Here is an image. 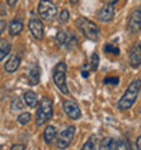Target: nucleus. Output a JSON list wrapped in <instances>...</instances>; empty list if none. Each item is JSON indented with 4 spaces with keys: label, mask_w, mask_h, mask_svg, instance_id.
I'll return each mask as SVG.
<instances>
[{
    "label": "nucleus",
    "mask_w": 141,
    "mask_h": 150,
    "mask_svg": "<svg viewBox=\"0 0 141 150\" xmlns=\"http://www.w3.org/2000/svg\"><path fill=\"white\" fill-rule=\"evenodd\" d=\"M140 83H141L140 79H136L129 85V87L126 89L124 96L118 101V109L119 111H126L136 103V100L138 97V91H140Z\"/></svg>",
    "instance_id": "obj_1"
},
{
    "label": "nucleus",
    "mask_w": 141,
    "mask_h": 150,
    "mask_svg": "<svg viewBox=\"0 0 141 150\" xmlns=\"http://www.w3.org/2000/svg\"><path fill=\"white\" fill-rule=\"evenodd\" d=\"M76 26H77L79 30L84 34V37H87V38L91 40V41H98L99 28L92 21L82 16V18H77V19H76Z\"/></svg>",
    "instance_id": "obj_2"
},
{
    "label": "nucleus",
    "mask_w": 141,
    "mask_h": 150,
    "mask_svg": "<svg viewBox=\"0 0 141 150\" xmlns=\"http://www.w3.org/2000/svg\"><path fill=\"white\" fill-rule=\"evenodd\" d=\"M52 115H53V103H52L50 98L43 97L39 101L38 111H37V115H35V123H37V126H42L47 120H50Z\"/></svg>",
    "instance_id": "obj_3"
},
{
    "label": "nucleus",
    "mask_w": 141,
    "mask_h": 150,
    "mask_svg": "<svg viewBox=\"0 0 141 150\" xmlns=\"http://www.w3.org/2000/svg\"><path fill=\"white\" fill-rule=\"evenodd\" d=\"M65 72H67V64L65 63H57L53 68V82L57 87H59V90L64 94H68L69 90H68L67 87V81H65Z\"/></svg>",
    "instance_id": "obj_4"
},
{
    "label": "nucleus",
    "mask_w": 141,
    "mask_h": 150,
    "mask_svg": "<svg viewBox=\"0 0 141 150\" xmlns=\"http://www.w3.org/2000/svg\"><path fill=\"white\" fill-rule=\"evenodd\" d=\"M38 14L45 21H53L57 15V7L50 0H41L38 4Z\"/></svg>",
    "instance_id": "obj_5"
},
{
    "label": "nucleus",
    "mask_w": 141,
    "mask_h": 150,
    "mask_svg": "<svg viewBox=\"0 0 141 150\" xmlns=\"http://www.w3.org/2000/svg\"><path fill=\"white\" fill-rule=\"evenodd\" d=\"M75 131H76V128L73 126H70L60 132V135L57 137V147L59 149H67L69 146L75 138Z\"/></svg>",
    "instance_id": "obj_6"
},
{
    "label": "nucleus",
    "mask_w": 141,
    "mask_h": 150,
    "mask_svg": "<svg viewBox=\"0 0 141 150\" xmlns=\"http://www.w3.org/2000/svg\"><path fill=\"white\" fill-rule=\"evenodd\" d=\"M63 108H64V112L67 113L68 117L73 119V120H77V119H80V116H82V111H80L77 103L72 98L65 100L63 103Z\"/></svg>",
    "instance_id": "obj_7"
},
{
    "label": "nucleus",
    "mask_w": 141,
    "mask_h": 150,
    "mask_svg": "<svg viewBox=\"0 0 141 150\" xmlns=\"http://www.w3.org/2000/svg\"><path fill=\"white\" fill-rule=\"evenodd\" d=\"M29 30L33 34V37L37 40H42L43 38V25L42 22L37 18H33L29 22Z\"/></svg>",
    "instance_id": "obj_8"
},
{
    "label": "nucleus",
    "mask_w": 141,
    "mask_h": 150,
    "mask_svg": "<svg viewBox=\"0 0 141 150\" xmlns=\"http://www.w3.org/2000/svg\"><path fill=\"white\" fill-rule=\"evenodd\" d=\"M115 15V8L113 4H106L105 7H102L98 12V19L102 22H110Z\"/></svg>",
    "instance_id": "obj_9"
},
{
    "label": "nucleus",
    "mask_w": 141,
    "mask_h": 150,
    "mask_svg": "<svg viewBox=\"0 0 141 150\" xmlns=\"http://www.w3.org/2000/svg\"><path fill=\"white\" fill-rule=\"evenodd\" d=\"M140 22H141V12L140 10L133 11L132 16L129 19V30L130 33H138L140 30Z\"/></svg>",
    "instance_id": "obj_10"
},
{
    "label": "nucleus",
    "mask_w": 141,
    "mask_h": 150,
    "mask_svg": "<svg viewBox=\"0 0 141 150\" xmlns=\"http://www.w3.org/2000/svg\"><path fill=\"white\" fill-rule=\"evenodd\" d=\"M129 60H130V66L133 68L140 67V63H141V47H140V44L134 45V48L132 49V52H130Z\"/></svg>",
    "instance_id": "obj_11"
},
{
    "label": "nucleus",
    "mask_w": 141,
    "mask_h": 150,
    "mask_svg": "<svg viewBox=\"0 0 141 150\" xmlns=\"http://www.w3.org/2000/svg\"><path fill=\"white\" fill-rule=\"evenodd\" d=\"M20 66V57L19 56H11L10 59H8V62L6 63V66H4V70L7 72H15L18 68H19Z\"/></svg>",
    "instance_id": "obj_12"
},
{
    "label": "nucleus",
    "mask_w": 141,
    "mask_h": 150,
    "mask_svg": "<svg viewBox=\"0 0 141 150\" xmlns=\"http://www.w3.org/2000/svg\"><path fill=\"white\" fill-rule=\"evenodd\" d=\"M23 98H24V104H26L27 107H30V108L37 107V104H38V97H37V94H35L34 91H31V90L26 91L24 96H23Z\"/></svg>",
    "instance_id": "obj_13"
},
{
    "label": "nucleus",
    "mask_w": 141,
    "mask_h": 150,
    "mask_svg": "<svg viewBox=\"0 0 141 150\" xmlns=\"http://www.w3.org/2000/svg\"><path fill=\"white\" fill-rule=\"evenodd\" d=\"M23 30V23L19 19H14L10 23V34L11 36H18L20 32Z\"/></svg>",
    "instance_id": "obj_14"
},
{
    "label": "nucleus",
    "mask_w": 141,
    "mask_h": 150,
    "mask_svg": "<svg viewBox=\"0 0 141 150\" xmlns=\"http://www.w3.org/2000/svg\"><path fill=\"white\" fill-rule=\"evenodd\" d=\"M27 78H29V83H30V85H37V83L39 82V68L37 67V66L30 68Z\"/></svg>",
    "instance_id": "obj_15"
},
{
    "label": "nucleus",
    "mask_w": 141,
    "mask_h": 150,
    "mask_svg": "<svg viewBox=\"0 0 141 150\" xmlns=\"http://www.w3.org/2000/svg\"><path fill=\"white\" fill-rule=\"evenodd\" d=\"M56 135H57V131H56V128L53 126H49L46 127V130H45V132H43V138H45V142L49 145V143H52L53 141H54Z\"/></svg>",
    "instance_id": "obj_16"
},
{
    "label": "nucleus",
    "mask_w": 141,
    "mask_h": 150,
    "mask_svg": "<svg viewBox=\"0 0 141 150\" xmlns=\"http://www.w3.org/2000/svg\"><path fill=\"white\" fill-rule=\"evenodd\" d=\"M10 51H11V44L6 40H1L0 41V62L10 53Z\"/></svg>",
    "instance_id": "obj_17"
},
{
    "label": "nucleus",
    "mask_w": 141,
    "mask_h": 150,
    "mask_svg": "<svg viewBox=\"0 0 141 150\" xmlns=\"http://www.w3.org/2000/svg\"><path fill=\"white\" fill-rule=\"evenodd\" d=\"M113 143H114V141L111 138L102 139V142L99 145V150H113Z\"/></svg>",
    "instance_id": "obj_18"
},
{
    "label": "nucleus",
    "mask_w": 141,
    "mask_h": 150,
    "mask_svg": "<svg viewBox=\"0 0 141 150\" xmlns=\"http://www.w3.org/2000/svg\"><path fill=\"white\" fill-rule=\"evenodd\" d=\"M99 66V56L98 53H92L91 55V59H90V70L91 71H95Z\"/></svg>",
    "instance_id": "obj_19"
},
{
    "label": "nucleus",
    "mask_w": 141,
    "mask_h": 150,
    "mask_svg": "<svg viewBox=\"0 0 141 150\" xmlns=\"http://www.w3.org/2000/svg\"><path fill=\"white\" fill-rule=\"evenodd\" d=\"M76 44H77L76 37H75L73 34H69V36L67 34V40H65V44H64V45H67L68 49H72V48L76 47Z\"/></svg>",
    "instance_id": "obj_20"
},
{
    "label": "nucleus",
    "mask_w": 141,
    "mask_h": 150,
    "mask_svg": "<svg viewBox=\"0 0 141 150\" xmlns=\"http://www.w3.org/2000/svg\"><path fill=\"white\" fill-rule=\"evenodd\" d=\"M65 40H67V33L63 32V30L56 34V44H57L59 47H63L64 44H65Z\"/></svg>",
    "instance_id": "obj_21"
},
{
    "label": "nucleus",
    "mask_w": 141,
    "mask_h": 150,
    "mask_svg": "<svg viewBox=\"0 0 141 150\" xmlns=\"http://www.w3.org/2000/svg\"><path fill=\"white\" fill-rule=\"evenodd\" d=\"M31 120V115L29 113V112H24V113H20L19 117H18V123L19 124H22V126H24V124H27Z\"/></svg>",
    "instance_id": "obj_22"
},
{
    "label": "nucleus",
    "mask_w": 141,
    "mask_h": 150,
    "mask_svg": "<svg viewBox=\"0 0 141 150\" xmlns=\"http://www.w3.org/2000/svg\"><path fill=\"white\" fill-rule=\"evenodd\" d=\"M113 150H129V147L125 141H114Z\"/></svg>",
    "instance_id": "obj_23"
},
{
    "label": "nucleus",
    "mask_w": 141,
    "mask_h": 150,
    "mask_svg": "<svg viewBox=\"0 0 141 150\" xmlns=\"http://www.w3.org/2000/svg\"><path fill=\"white\" fill-rule=\"evenodd\" d=\"M11 109L12 111H20L23 109V103L20 98H14L11 101Z\"/></svg>",
    "instance_id": "obj_24"
},
{
    "label": "nucleus",
    "mask_w": 141,
    "mask_h": 150,
    "mask_svg": "<svg viewBox=\"0 0 141 150\" xmlns=\"http://www.w3.org/2000/svg\"><path fill=\"white\" fill-rule=\"evenodd\" d=\"M105 52L106 53H113V55H119V49H118L117 47H114V45H111V44H107L105 47Z\"/></svg>",
    "instance_id": "obj_25"
},
{
    "label": "nucleus",
    "mask_w": 141,
    "mask_h": 150,
    "mask_svg": "<svg viewBox=\"0 0 141 150\" xmlns=\"http://www.w3.org/2000/svg\"><path fill=\"white\" fill-rule=\"evenodd\" d=\"M59 19H60L61 23H67L68 21H69V11H68V10H63V11H60Z\"/></svg>",
    "instance_id": "obj_26"
},
{
    "label": "nucleus",
    "mask_w": 141,
    "mask_h": 150,
    "mask_svg": "<svg viewBox=\"0 0 141 150\" xmlns=\"http://www.w3.org/2000/svg\"><path fill=\"white\" fill-rule=\"evenodd\" d=\"M82 150H95V138H90L84 143V146L82 147Z\"/></svg>",
    "instance_id": "obj_27"
},
{
    "label": "nucleus",
    "mask_w": 141,
    "mask_h": 150,
    "mask_svg": "<svg viewBox=\"0 0 141 150\" xmlns=\"http://www.w3.org/2000/svg\"><path fill=\"white\" fill-rule=\"evenodd\" d=\"M118 82H119L118 76H107V78H105V81H103V83H106V85H117Z\"/></svg>",
    "instance_id": "obj_28"
},
{
    "label": "nucleus",
    "mask_w": 141,
    "mask_h": 150,
    "mask_svg": "<svg viewBox=\"0 0 141 150\" xmlns=\"http://www.w3.org/2000/svg\"><path fill=\"white\" fill-rule=\"evenodd\" d=\"M88 74H90V72H88V70H87V64H84L83 68H82V75L84 76V78H88Z\"/></svg>",
    "instance_id": "obj_29"
},
{
    "label": "nucleus",
    "mask_w": 141,
    "mask_h": 150,
    "mask_svg": "<svg viewBox=\"0 0 141 150\" xmlns=\"http://www.w3.org/2000/svg\"><path fill=\"white\" fill-rule=\"evenodd\" d=\"M6 26H7L6 21H0V36H1V33L6 30Z\"/></svg>",
    "instance_id": "obj_30"
},
{
    "label": "nucleus",
    "mask_w": 141,
    "mask_h": 150,
    "mask_svg": "<svg viewBox=\"0 0 141 150\" xmlns=\"http://www.w3.org/2000/svg\"><path fill=\"white\" fill-rule=\"evenodd\" d=\"M26 147L23 146V145H14V146L11 147V150H24Z\"/></svg>",
    "instance_id": "obj_31"
},
{
    "label": "nucleus",
    "mask_w": 141,
    "mask_h": 150,
    "mask_svg": "<svg viewBox=\"0 0 141 150\" xmlns=\"http://www.w3.org/2000/svg\"><path fill=\"white\" fill-rule=\"evenodd\" d=\"M136 145H137V150H141V137H137Z\"/></svg>",
    "instance_id": "obj_32"
},
{
    "label": "nucleus",
    "mask_w": 141,
    "mask_h": 150,
    "mask_svg": "<svg viewBox=\"0 0 141 150\" xmlns=\"http://www.w3.org/2000/svg\"><path fill=\"white\" fill-rule=\"evenodd\" d=\"M6 1H7L8 6H11V7H12V6H15V4H16V1H18V0H6Z\"/></svg>",
    "instance_id": "obj_33"
},
{
    "label": "nucleus",
    "mask_w": 141,
    "mask_h": 150,
    "mask_svg": "<svg viewBox=\"0 0 141 150\" xmlns=\"http://www.w3.org/2000/svg\"><path fill=\"white\" fill-rule=\"evenodd\" d=\"M118 0H107V4H115Z\"/></svg>",
    "instance_id": "obj_34"
},
{
    "label": "nucleus",
    "mask_w": 141,
    "mask_h": 150,
    "mask_svg": "<svg viewBox=\"0 0 141 150\" xmlns=\"http://www.w3.org/2000/svg\"><path fill=\"white\" fill-rule=\"evenodd\" d=\"M77 1H79V0H69V3H72V4H76Z\"/></svg>",
    "instance_id": "obj_35"
}]
</instances>
